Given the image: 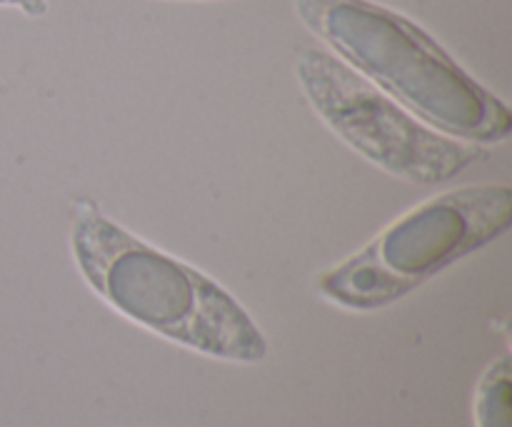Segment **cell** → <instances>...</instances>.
<instances>
[{
	"instance_id": "1",
	"label": "cell",
	"mask_w": 512,
	"mask_h": 427,
	"mask_svg": "<svg viewBox=\"0 0 512 427\" xmlns=\"http://www.w3.org/2000/svg\"><path fill=\"white\" fill-rule=\"evenodd\" d=\"M70 253L88 288L130 323L205 358H268L265 335L218 280L130 233L93 200L75 203Z\"/></svg>"
},
{
	"instance_id": "2",
	"label": "cell",
	"mask_w": 512,
	"mask_h": 427,
	"mask_svg": "<svg viewBox=\"0 0 512 427\" xmlns=\"http://www.w3.org/2000/svg\"><path fill=\"white\" fill-rule=\"evenodd\" d=\"M293 10L335 58L430 128L480 148L510 138L508 103L408 15L375 0H293Z\"/></svg>"
},
{
	"instance_id": "3",
	"label": "cell",
	"mask_w": 512,
	"mask_h": 427,
	"mask_svg": "<svg viewBox=\"0 0 512 427\" xmlns=\"http://www.w3.org/2000/svg\"><path fill=\"white\" fill-rule=\"evenodd\" d=\"M510 223V185L443 190L398 215L358 253L323 270L315 288L345 310L388 308L450 265L495 243Z\"/></svg>"
},
{
	"instance_id": "4",
	"label": "cell",
	"mask_w": 512,
	"mask_h": 427,
	"mask_svg": "<svg viewBox=\"0 0 512 427\" xmlns=\"http://www.w3.org/2000/svg\"><path fill=\"white\" fill-rule=\"evenodd\" d=\"M293 70L310 110L325 128L393 178L443 185L483 158L480 145L425 125L333 53L300 48Z\"/></svg>"
},
{
	"instance_id": "5",
	"label": "cell",
	"mask_w": 512,
	"mask_h": 427,
	"mask_svg": "<svg viewBox=\"0 0 512 427\" xmlns=\"http://www.w3.org/2000/svg\"><path fill=\"white\" fill-rule=\"evenodd\" d=\"M478 427H510V360L500 358L488 368L475 395Z\"/></svg>"
},
{
	"instance_id": "6",
	"label": "cell",
	"mask_w": 512,
	"mask_h": 427,
	"mask_svg": "<svg viewBox=\"0 0 512 427\" xmlns=\"http://www.w3.org/2000/svg\"><path fill=\"white\" fill-rule=\"evenodd\" d=\"M0 8H15L28 18H43L48 15V0H0Z\"/></svg>"
}]
</instances>
